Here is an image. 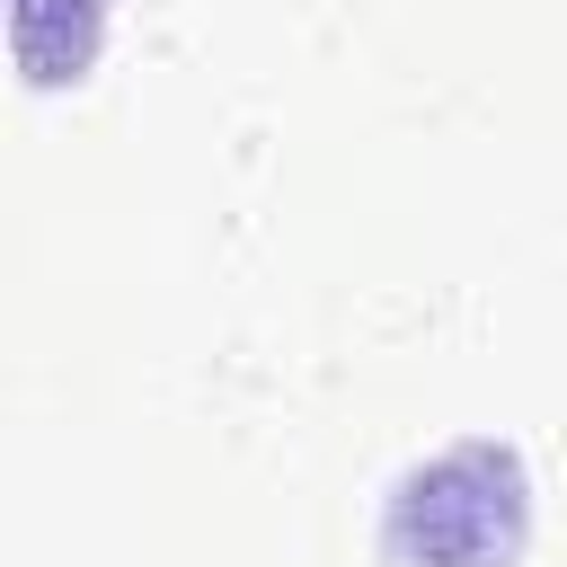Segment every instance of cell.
<instances>
[{
    "label": "cell",
    "instance_id": "cell-1",
    "mask_svg": "<svg viewBox=\"0 0 567 567\" xmlns=\"http://www.w3.org/2000/svg\"><path fill=\"white\" fill-rule=\"evenodd\" d=\"M523 532V470L496 443L425 461L390 505V549L416 567H496Z\"/></svg>",
    "mask_w": 567,
    "mask_h": 567
}]
</instances>
